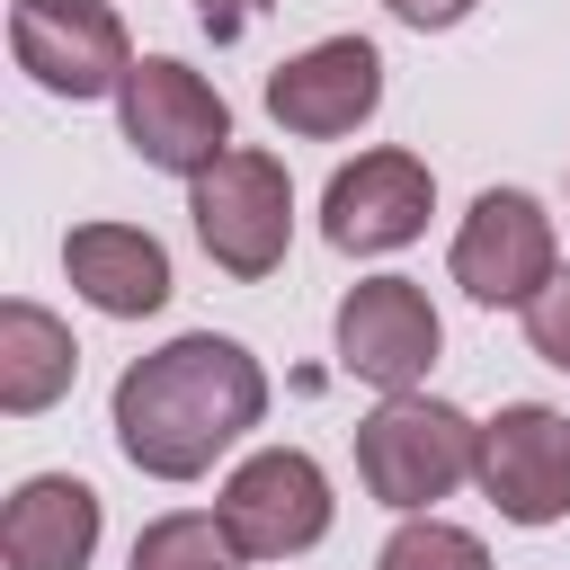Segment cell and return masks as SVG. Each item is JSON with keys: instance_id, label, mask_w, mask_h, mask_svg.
<instances>
[{"instance_id": "cell-1", "label": "cell", "mask_w": 570, "mask_h": 570, "mask_svg": "<svg viewBox=\"0 0 570 570\" xmlns=\"http://www.w3.org/2000/svg\"><path fill=\"white\" fill-rule=\"evenodd\" d=\"M107 419H116V445L134 472L196 481V472H214V454H232L267 419V365L223 330H187L116 374Z\"/></svg>"}, {"instance_id": "cell-2", "label": "cell", "mask_w": 570, "mask_h": 570, "mask_svg": "<svg viewBox=\"0 0 570 570\" xmlns=\"http://www.w3.org/2000/svg\"><path fill=\"white\" fill-rule=\"evenodd\" d=\"M472 463H481V419H463L454 401L392 392L356 419V481L401 517H436V499L463 490Z\"/></svg>"}, {"instance_id": "cell-3", "label": "cell", "mask_w": 570, "mask_h": 570, "mask_svg": "<svg viewBox=\"0 0 570 570\" xmlns=\"http://www.w3.org/2000/svg\"><path fill=\"white\" fill-rule=\"evenodd\" d=\"M187 214H196V240L223 276L258 285L285 267V240H294V178L276 151L258 142H232L196 187H187Z\"/></svg>"}, {"instance_id": "cell-4", "label": "cell", "mask_w": 570, "mask_h": 570, "mask_svg": "<svg viewBox=\"0 0 570 570\" xmlns=\"http://www.w3.org/2000/svg\"><path fill=\"white\" fill-rule=\"evenodd\" d=\"M116 125H125V142H134L142 169H169V178H187V187L232 151V107H223V89H214L196 62H178V53H142V62L125 71Z\"/></svg>"}, {"instance_id": "cell-5", "label": "cell", "mask_w": 570, "mask_h": 570, "mask_svg": "<svg viewBox=\"0 0 570 570\" xmlns=\"http://www.w3.org/2000/svg\"><path fill=\"white\" fill-rule=\"evenodd\" d=\"M454 285L490 312H525L552 276H561V240H552V214L525 196V187H481L472 214L454 223V249H445Z\"/></svg>"}, {"instance_id": "cell-6", "label": "cell", "mask_w": 570, "mask_h": 570, "mask_svg": "<svg viewBox=\"0 0 570 570\" xmlns=\"http://www.w3.org/2000/svg\"><path fill=\"white\" fill-rule=\"evenodd\" d=\"M9 53L45 98H116L134 71L125 18L107 0H18L9 9Z\"/></svg>"}, {"instance_id": "cell-7", "label": "cell", "mask_w": 570, "mask_h": 570, "mask_svg": "<svg viewBox=\"0 0 570 570\" xmlns=\"http://www.w3.org/2000/svg\"><path fill=\"white\" fill-rule=\"evenodd\" d=\"M436 214V169L419 151H356L347 169H330L321 187V240L338 258H383V249H410Z\"/></svg>"}, {"instance_id": "cell-8", "label": "cell", "mask_w": 570, "mask_h": 570, "mask_svg": "<svg viewBox=\"0 0 570 570\" xmlns=\"http://www.w3.org/2000/svg\"><path fill=\"white\" fill-rule=\"evenodd\" d=\"M436 347H445V321H436V303H428L419 276H356L338 294V365L356 383H374L383 401L419 392L428 365H436Z\"/></svg>"}, {"instance_id": "cell-9", "label": "cell", "mask_w": 570, "mask_h": 570, "mask_svg": "<svg viewBox=\"0 0 570 570\" xmlns=\"http://www.w3.org/2000/svg\"><path fill=\"white\" fill-rule=\"evenodd\" d=\"M214 508H223V525L240 534L249 561H294V552H312V543L330 534V517H338L330 472H321L303 445H258L249 463H232V481H223Z\"/></svg>"}, {"instance_id": "cell-10", "label": "cell", "mask_w": 570, "mask_h": 570, "mask_svg": "<svg viewBox=\"0 0 570 570\" xmlns=\"http://www.w3.org/2000/svg\"><path fill=\"white\" fill-rule=\"evenodd\" d=\"M481 499L508 525H561L570 517V410L552 401H508L499 419H481V463H472Z\"/></svg>"}, {"instance_id": "cell-11", "label": "cell", "mask_w": 570, "mask_h": 570, "mask_svg": "<svg viewBox=\"0 0 570 570\" xmlns=\"http://www.w3.org/2000/svg\"><path fill=\"white\" fill-rule=\"evenodd\" d=\"M383 107V53L365 36H321L267 71V116L303 142H338Z\"/></svg>"}, {"instance_id": "cell-12", "label": "cell", "mask_w": 570, "mask_h": 570, "mask_svg": "<svg viewBox=\"0 0 570 570\" xmlns=\"http://www.w3.org/2000/svg\"><path fill=\"white\" fill-rule=\"evenodd\" d=\"M107 534V508L80 472H27L0 508V561L9 570H89Z\"/></svg>"}, {"instance_id": "cell-13", "label": "cell", "mask_w": 570, "mask_h": 570, "mask_svg": "<svg viewBox=\"0 0 570 570\" xmlns=\"http://www.w3.org/2000/svg\"><path fill=\"white\" fill-rule=\"evenodd\" d=\"M62 276L89 312L107 321H142L169 303V249L142 232V223H80L62 240Z\"/></svg>"}, {"instance_id": "cell-14", "label": "cell", "mask_w": 570, "mask_h": 570, "mask_svg": "<svg viewBox=\"0 0 570 570\" xmlns=\"http://www.w3.org/2000/svg\"><path fill=\"white\" fill-rule=\"evenodd\" d=\"M71 374H80V338L45 303L9 294L0 303V410L9 419H36V410H53L71 392Z\"/></svg>"}, {"instance_id": "cell-15", "label": "cell", "mask_w": 570, "mask_h": 570, "mask_svg": "<svg viewBox=\"0 0 570 570\" xmlns=\"http://www.w3.org/2000/svg\"><path fill=\"white\" fill-rule=\"evenodd\" d=\"M125 570H249L240 534L223 525V508H169L134 534V561Z\"/></svg>"}, {"instance_id": "cell-16", "label": "cell", "mask_w": 570, "mask_h": 570, "mask_svg": "<svg viewBox=\"0 0 570 570\" xmlns=\"http://www.w3.org/2000/svg\"><path fill=\"white\" fill-rule=\"evenodd\" d=\"M374 570H490V543L445 517H401L374 552Z\"/></svg>"}, {"instance_id": "cell-17", "label": "cell", "mask_w": 570, "mask_h": 570, "mask_svg": "<svg viewBox=\"0 0 570 570\" xmlns=\"http://www.w3.org/2000/svg\"><path fill=\"white\" fill-rule=\"evenodd\" d=\"M525 347H534L543 365H561V374H570V267L525 303Z\"/></svg>"}, {"instance_id": "cell-18", "label": "cell", "mask_w": 570, "mask_h": 570, "mask_svg": "<svg viewBox=\"0 0 570 570\" xmlns=\"http://www.w3.org/2000/svg\"><path fill=\"white\" fill-rule=\"evenodd\" d=\"M383 9H392L401 27H419V36H436V27H463L481 0H383Z\"/></svg>"}, {"instance_id": "cell-19", "label": "cell", "mask_w": 570, "mask_h": 570, "mask_svg": "<svg viewBox=\"0 0 570 570\" xmlns=\"http://www.w3.org/2000/svg\"><path fill=\"white\" fill-rule=\"evenodd\" d=\"M258 9H276V0H196V18H205V36H214V45H232Z\"/></svg>"}]
</instances>
